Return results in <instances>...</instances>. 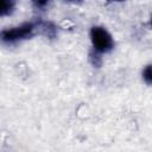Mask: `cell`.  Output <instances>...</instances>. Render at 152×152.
<instances>
[{
	"label": "cell",
	"instance_id": "obj_1",
	"mask_svg": "<svg viewBox=\"0 0 152 152\" xmlns=\"http://www.w3.org/2000/svg\"><path fill=\"white\" fill-rule=\"evenodd\" d=\"M40 28V23L24 21L19 25L6 27L0 32V39L4 45H17L27 39H31Z\"/></svg>",
	"mask_w": 152,
	"mask_h": 152
},
{
	"label": "cell",
	"instance_id": "obj_7",
	"mask_svg": "<svg viewBox=\"0 0 152 152\" xmlns=\"http://www.w3.org/2000/svg\"><path fill=\"white\" fill-rule=\"evenodd\" d=\"M107 2H114V4H118V2H124L126 0H106Z\"/></svg>",
	"mask_w": 152,
	"mask_h": 152
},
{
	"label": "cell",
	"instance_id": "obj_8",
	"mask_svg": "<svg viewBox=\"0 0 152 152\" xmlns=\"http://www.w3.org/2000/svg\"><path fill=\"white\" fill-rule=\"evenodd\" d=\"M148 24H150V26H151V28H152V14H151V17H150V20H148Z\"/></svg>",
	"mask_w": 152,
	"mask_h": 152
},
{
	"label": "cell",
	"instance_id": "obj_2",
	"mask_svg": "<svg viewBox=\"0 0 152 152\" xmlns=\"http://www.w3.org/2000/svg\"><path fill=\"white\" fill-rule=\"evenodd\" d=\"M91 50L95 55L102 56L110 53L115 48L113 34L102 25H93L89 30Z\"/></svg>",
	"mask_w": 152,
	"mask_h": 152
},
{
	"label": "cell",
	"instance_id": "obj_5",
	"mask_svg": "<svg viewBox=\"0 0 152 152\" xmlns=\"http://www.w3.org/2000/svg\"><path fill=\"white\" fill-rule=\"evenodd\" d=\"M30 1H31L32 7L37 11H40V12L46 11L51 4V0H30Z\"/></svg>",
	"mask_w": 152,
	"mask_h": 152
},
{
	"label": "cell",
	"instance_id": "obj_4",
	"mask_svg": "<svg viewBox=\"0 0 152 152\" xmlns=\"http://www.w3.org/2000/svg\"><path fill=\"white\" fill-rule=\"evenodd\" d=\"M141 80L145 84L152 87V63L146 64L141 70Z\"/></svg>",
	"mask_w": 152,
	"mask_h": 152
},
{
	"label": "cell",
	"instance_id": "obj_6",
	"mask_svg": "<svg viewBox=\"0 0 152 152\" xmlns=\"http://www.w3.org/2000/svg\"><path fill=\"white\" fill-rule=\"evenodd\" d=\"M63 1H65L68 4H81L83 0H63Z\"/></svg>",
	"mask_w": 152,
	"mask_h": 152
},
{
	"label": "cell",
	"instance_id": "obj_3",
	"mask_svg": "<svg viewBox=\"0 0 152 152\" xmlns=\"http://www.w3.org/2000/svg\"><path fill=\"white\" fill-rule=\"evenodd\" d=\"M15 7H17V0H1L0 15L2 18L12 15L15 11Z\"/></svg>",
	"mask_w": 152,
	"mask_h": 152
}]
</instances>
